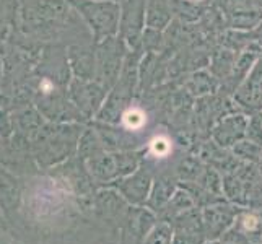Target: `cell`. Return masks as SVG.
<instances>
[{"label": "cell", "instance_id": "1", "mask_svg": "<svg viewBox=\"0 0 262 244\" xmlns=\"http://www.w3.org/2000/svg\"><path fill=\"white\" fill-rule=\"evenodd\" d=\"M125 124L132 129H137L143 124V116L137 111H130V113L125 114Z\"/></svg>", "mask_w": 262, "mask_h": 244}, {"label": "cell", "instance_id": "2", "mask_svg": "<svg viewBox=\"0 0 262 244\" xmlns=\"http://www.w3.org/2000/svg\"><path fill=\"white\" fill-rule=\"evenodd\" d=\"M153 150H155L157 155H165V153L169 150V145L166 140L160 139V140H155V143H153Z\"/></svg>", "mask_w": 262, "mask_h": 244}]
</instances>
